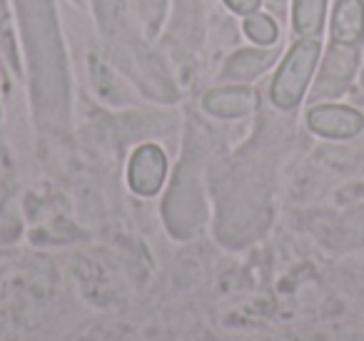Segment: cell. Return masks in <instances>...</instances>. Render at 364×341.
Masks as SVG:
<instances>
[{
	"label": "cell",
	"instance_id": "cell-1",
	"mask_svg": "<svg viewBox=\"0 0 364 341\" xmlns=\"http://www.w3.org/2000/svg\"><path fill=\"white\" fill-rule=\"evenodd\" d=\"M319 53H322L319 38H302L289 48L272 85H269V97L279 110H294L302 102L309 80L314 75V67H317Z\"/></svg>",
	"mask_w": 364,
	"mask_h": 341
},
{
	"label": "cell",
	"instance_id": "cell-2",
	"mask_svg": "<svg viewBox=\"0 0 364 341\" xmlns=\"http://www.w3.org/2000/svg\"><path fill=\"white\" fill-rule=\"evenodd\" d=\"M357 63H359V45L332 43L327 50V58H324L322 72H319L317 82H314V90H312L314 100L342 95L349 82H352Z\"/></svg>",
	"mask_w": 364,
	"mask_h": 341
},
{
	"label": "cell",
	"instance_id": "cell-3",
	"mask_svg": "<svg viewBox=\"0 0 364 341\" xmlns=\"http://www.w3.org/2000/svg\"><path fill=\"white\" fill-rule=\"evenodd\" d=\"M167 175V157L157 145H142L132 152L127 165V182L130 190L140 197H152L160 192Z\"/></svg>",
	"mask_w": 364,
	"mask_h": 341
},
{
	"label": "cell",
	"instance_id": "cell-4",
	"mask_svg": "<svg viewBox=\"0 0 364 341\" xmlns=\"http://www.w3.org/2000/svg\"><path fill=\"white\" fill-rule=\"evenodd\" d=\"M307 125L312 132L329 140H347L362 130L364 117L347 105H317L307 112Z\"/></svg>",
	"mask_w": 364,
	"mask_h": 341
},
{
	"label": "cell",
	"instance_id": "cell-5",
	"mask_svg": "<svg viewBox=\"0 0 364 341\" xmlns=\"http://www.w3.org/2000/svg\"><path fill=\"white\" fill-rule=\"evenodd\" d=\"M205 110L215 117H245L259 107V95L252 87H218L203 100Z\"/></svg>",
	"mask_w": 364,
	"mask_h": 341
},
{
	"label": "cell",
	"instance_id": "cell-6",
	"mask_svg": "<svg viewBox=\"0 0 364 341\" xmlns=\"http://www.w3.org/2000/svg\"><path fill=\"white\" fill-rule=\"evenodd\" d=\"M332 43L362 45L364 40V0H337L332 13Z\"/></svg>",
	"mask_w": 364,
	"mask_h": 341
},
{
	"label": "cell",
	"instance_id": "cell-7",
	"mask_svg": "<svg viewBox=\"0 0 364 341\" xmlns=\"http://www.w3.org/2000/svg\"><path fill=\"white\" fill-rule=\"evenodd\" d=\"M277 60V53L274 50H237L228 58L223 67V77L228 80H252V77H259L267 67L274 65Z\"/></svg>",
	"mask_w": 364,
	"mask_h": 341
},
{
	"label": "cell",
	"instance_id": "cell-8",
	"mask_svg": "<svg viewBox=\"0 0 364 341\" xmlns=\"http://www.w3.org/2000/svg\"><path fill=\"white\" fill-rule=\"evenodd\" d=\"M327 18V0H294L292 28L302 38H319Z\"/></svg>",
	"mask_w": 364,
	"mask_h": 341
},
{
	"label": "cell",
	"instance_id": "cell-9",
	"mask_svg": "<svg viewBox=\"0 0 364 341\" xmlns=\"http://www.w3.org/2000/svg\"><path fill=\"white\" fill-rule=\"evenodd\" d=\"M245 36L252 43H257V45H272L277 40L279 31H277V23L272 21V16L257 11L245 18Z\"/></svg>",
	"mask_w": 364,
	"mask_h": 341
},
{
	"label": "cell",
	"instance_id": "cell-10",
	"mask_svg": "<svg viewBox=\"0 0 364 341\" xmlns=\"http://www.w3.org/2000/svg\"><path fill=\"white\" fill-rule=\"evenodd\" d=\"M225 6L230 8L232 13H237V16H252V13L259 11V6H262V0H223Z\"/></svg>",
	"mask_w": 364,
	"mask_h": 341
},
{
	"label": "cell",
	"instance_id": "cell-11",
	"mask_svg": "<svg viewBox=\"0 0 364 341\" xmlns=\"http://www.w3.org/2000/svg\"><path fill=\"white\" fill-rule=\"evenodd\" d=\"M77 3H80V0H77Z\"/></svg>",
	"mask_w": 364,
	"mask_h": 341
}]
</instances>
